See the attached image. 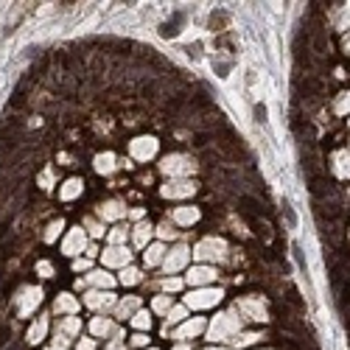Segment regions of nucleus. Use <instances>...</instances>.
Masks as SVG:
<instances>
[{"mask_svg": "<svg viewBox=\"0 0 350 350\" xmlns=\"http://www.w3.org/2000/svg\"><path fill=\"white\" fill-rule=\"evenodd\" d=\"M182 20H185V17H182V14H177L171 23H163V25H160V36H177V34L182 31V28H180Z\"/></svg>", "mask_w": 350, "mask_h": 350, "instance_id": "nucleus-2", "label": "nucleus"}, {"mask_svg": "<svg viewBox=\"0 0 350 350\" xmlns=\"http://www.w3.org/2000/svg\"><path fill=\"white\" fill-rule=\"evenodd\" d=\"M333 160H336V171H339V174L350 177V151H339Z\"/></svg>", "mask_w": 350, "mask_h": 350, "instance_id": "nucleus-3", "label": "nucleus"}, {"mask_svg": "<svg viewBox=\"0 0 350 350\" xmlns=\"http://www.w3.org/2000/svg\"><path fill=\"white\" fill-rule=\"evenodd\" d=\"M344 48H347V54H350V36H347V39H344Z\"/></svg>", "mask_w": 350, "mask_h": 350, "instance_id": "nucleus-12", "label": "nucleus"}, {"mask_svg": "<svg viewBox=\"0 0 350 350\" xmlns=\"http://www.w3.org/2000/svg\"><path fill=\"white\" fill-rule=\"evenodd\" d=\"M291 258H294V264H297V269H300V275H302V280L308 283V264H305V258H302V247L300 244H291Z\"/></svg>", "mask_w": 350, "mask_h": 350, "instance_id": "nucleus-1", "label": "nucleus"}, {"mask_svg": "<svg viewBox=\"0 0 350 350\" xmlns=\"http://www.w3.org/2000/svg\"><path fill=\"white\" fill-rule=\"evenodd\" d=\"M283 213H286V218H289V227L294 230V227H297V216H294V210H291L289 199H283Z\"/></svg>", "mask_w": 350, "mask_h": 350, "instance_id": "nucleus-6", "label": "nucleus"}, {"mask_svg": "<svg viewBox=\"0 0 350 350\" xmlns=\"http://www.w3.org/2000/svg\"><path fill=\"white\" fill-rule=\"evenodd\" d=\"M135 283V280H138V272H123V283Z\"/></svg>", "mask_w": 350, "mask_h": 350, "instance_id": "nucleus-10", "label": "nucleus"}, {"mask_svg": "<svg viewBox=\"0 0 350 350\" xmlns=\"http://www.w3.org/2000/svg\"><path fill=\"white\" fill-rule=\"evenodd\" d=\"M210 278H213L210 269H193L191 272V280H193V283H205V280H210Z\"/></svg>", "mask_w": 350, "mask_h": 350, "instance_id": "nucleus-4", "label": "nucleus"}, {"mask_svg": "<svg viewBox=\"0 0 350 350\" xmlns=\"http://www.w3.org/2000/svg\"><path fill=\"white\" fill-rule=\"evenodd\" d=\"M149 314H146V311H140V314L138 317H135V325H138V328H149Z\"/></svg>", "mask_w": 350, "mask_h": 350, "instance_id": "nucleus-8", "label": "nucleus"}, {"mask_svg": "<svg viewBox=\"0 0 350 350\" xmlns=\"http://www.w3.org/2000/svg\"><path fill=\"white\" fill-rule=\"evenodd\" d=\"M132 344H135V347H143V344H146V336H135Z\"/></svg>", "mask_w": 350, "mask_h": 350, "instance_id": "nucleus-11", "label": "nucleus"}, {"mask_svg": "<svg viewBox=\"0 0 350 350\" xmlns=\"http://www.w3.org/2000/svg\"><path fill=\"white\" fill-rule=\"evenodd\" d=\"M160 252H163L160 247L149 249V252H146V264H157V260H160Z\"/></svg>", "mask_w": 350, "mask_h": 350, "instance_id": "nucleus-7", "label": "nucleus"}, {"mask_svg": "<svg viewBox=\"0 0 350 350\" xmlns=\"http://www.w3.org/2000/svg\"><path fill=\"white\" fill-rule=\"evenodd\" d=\"M255 118H258L260 123H266V107L264 104H255Z\"/></svg>", "mask_w": 350, "mask_h": 350, "instance_id": "nucleus-9", "label": "nucleus"}, {"mask_svg": "<svg viewBox=\"0 0 350 350\" xmlns=\"http://www.w3.org/2000/svg\"><path fill=\"white\" fill-rule=\"evenodd\" d=\"M336 112H339V115L350 112V93H342V98L336 101Z\"/></svg>", "mask_w": 350, "mask_h": 350, "instance_id": "nucleus-5", "label": "nucleus"}]
</instances>
